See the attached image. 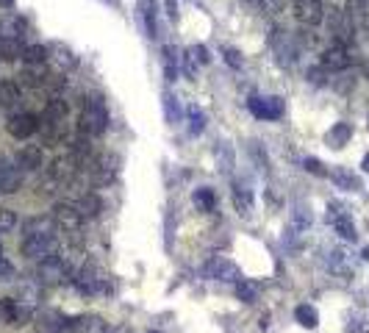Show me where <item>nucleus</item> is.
<instances>
[{"label":"nucleus","mask_w":369,"mask_h":333,"mask_svg":"<svg viewBox=\"0 0 369 333\" xmlns=\"http://www.w3.org/2000/svg\"><path fill=\"white\" fill-rule=\"evenodd\" d=\"M78 131L81 136H103L109 131V109L103 98H89L78 114Z\"/></svg>","instance_id":"nucleus-1"},{"label":"nucleus","mask_w":369,"mask_h":333,"mask_svg":"<svg viewBox=\"0 0 369 333\" xmlns=\"http://www.w3.org/2000/svg\"><path fill=\"white\" fill-rule=\"evenodd\" d=\"M70 281H73V267L59 253L39 261V267H36V283L39 286H64Z\"/></svg>","instance_id":"nucleus-2"},{"label":"nucleus","mask_w":369,"mask_h":333,"mask_svg":"<svg viewBox=\"0 0 369 333\" xmlns=\"http://www.w3.org/2000/svg\"><path fill=\"white\" fill-rule=\"evenodd\" d=\"M81 295H103V292H109V275L98 267V264H92V261H86L81 269H75L73 272V281H70Z\"/></svg>","instance_id":"nucleus-3"},{"label":"nucleus","mask_w":369,"mask_h":333,"mask_svg":"<svg viewBox=\"0 0 369 333\" xmlns=\"http://www.w3.org/2000/svg\"><path fill=\"white\" fill-rule=\"evenodd\" d=\"M61 247V239L56 233H36V236H25L20 250L25 258H33V261H42L47 256H56Z\"/></svg>","instance_id":"nucleus-4"},{"label":"nucleus","mask_w":369,"mask_h":333,"mask_svg":"<svg viewBox=\"0 0 369 333\" xmlns=\"http://www.w3.org/2000/svg\"><path fill=\"white\" fill-rule=\"evenodd\" d=\"M42 128V119L31 111H20V114H11L8 122H6V131L14 136V139H31L36 131Z\"/></svg>","instance_id":"nucleus-5"},{"label":"nucleus","mask_w":369,"mask_h":333,"mask_svg":"<svg viewBox=\"0 0 369 333\" xmlns=\"http://www.w3.org/2000/svg\"><path fill=\"white\" fill-rule=\"evenodd\" d=\"M81 170V158L75 153H67V156H59L50 161L47 167V178H53L56 184H70Z\"/></svg>","instance_id":"nucleus-6"},{"label":"nucleus","mask_w":369,"mask_h":333,"mask_svg":"<svg viewBox=\"0 0 369 333\" xmlns=\"http://www.w3.org/2000/svg\"><path fill=\"white\" fill-rule=\"evenodd\" d=\"M50 217L56 222V228L64 230V233H78L81 225H84V217H81V212H78L75 203H56Z\"/></svg>","instance_id":"nucleus-7"},{"label":"nucleus","mask_w":369,"mask_h":333,"mask_svg":"<svg viewBox=\"0 0 369 333\" xmlns=\"http://www.w3.org/2000/svg\"><path fill=\"white\" fill-rule=\"evenodd\" d=\"M322 67L325 70H333V73H339V70H347L350 67V61H353V56H350V47L345 45V42H331L325 50H322Z\"/></svg>","instance_id":"nucleus-8"},{"label":"nucleus","mask_w":369,"mask_h":333,"mask_svg":"<svg viewBox=\"0 0 369 333\" xmlns=\"http://www.w3.org/2000/svg\"><path fill=\"white\" fill-rule=\"evenodd\" d=\"M206 278L225 281V283H239V281H242V269H239L231 258L217 256V258H211V261L206 264Z\"/></svg>","instance_id":"nucleus-9"},{"label":"nucleus","mask_w":369,"mask_h":333,"mask_svg":"<svg viewBox=\"0 0 369 333\" xmlns=\"http://www.w3.org/2000/svg\"><path fill=\"white\" fill-rule=\"evenodd\" d=\"M292 11H294L297 22L300 25H308V28H314V25H319L325 20L322 0H294L292 3Z\"/></svg>","instance_id":"nucleus-10"},{"label":"nucleus","mask_w":369,"mask_h":333,"mask_svg":"<svg viewBox=\"0 0 369 333\" xmlns=\"http://www.w3.org/2000/svg\"><path fill=\"white\" fill-rule=\"evenodd\" d=\"M328 25H331V34H333L336 42H345V45H347V42L353 39L356 22H353V17H350L345 8H333L331 17H328Z\"/></svg>","instance_id":"nucleus-11"},{"label":"nucleus","mask_w":369,"mask_h":333,"mask_svg":"<svg viewBox=\"0 0 369 333\" xmlns=\"http://www.w3.org/2000/svg\"><path fill=\"white\" fill-rule=\"evenodd\" d=\"M250 111L258 119H278L283 114V101L280 98H250Z\"/></svg>","instance_id":"nucleus-12"},{"label":"nucleus","mask_w":369,"mask_h":333,"mask_svg":"<svg viewBox=\"0 0 369 333\" xmlns=\"http://www.w3.org/2000/svg\"><path fill=\"white\" fill-rule=\"evenodd\" d=\"M61 333H109V325L100 317H78V320H67Z\"/></svg>","instance_id":"nucleus-13"},{"label":"nucleus","mask_w":369,"mask_h":333,"mask_svg":"<svg viewBox=\"0 0 369 333\" xmlns=\"http://www.w3.org/2000/svg\"><path fill=\"white\" fill-rule=\"evenodd\" d=\"M17 164H20V170H42L45 167V150H42V145H25L17 153Z\"/></svg>","instance_id":"nucleus-14"},{"label":"nucleus","mask_w":369,"mask_h":333,"mask_svg":"<svg viewBox=\"0 0 369 333\" xmlns=\"http://www.w3.org/2000/svg\"><path fill=\"white\" fill-rule=\"evenodd\" d=\"M28 31V20L20 14H8L0 20V39H22Z\"/></svg>","instance_id":"nucleus-15"},{"label":"nucleus","mask_w":369,"mask_h":333,"mask_svg":"<svg viewBox=\"0 0 369 333\" xmlns=\"http://www.w3.org/2000/svg\"><path fill=\"white\" fill-rule=\"evenodd\" d=\"M36 320V333H61L67 320L59 314V311H42V314H33Z\"/></svg>","instance_id":"nucleus-16"},{"label":"nucleus","mask_w":369,"mask_h":333,"mask_svg":"<svg viewBox=\"0 0 369 333\" xmlns=\"http://www.w3.org/2000/svg\"><path fill=\"white\" fill-rule=\"evenodd\" d=\"M50 59V47L47 45H25L22 47V64L25 67H42Z\"/></svg>","instance_id":"nucleus-17"},{"label":"nucleus","mask_w":369,"mask_h":333,"mask_svg":"<svg viewBox=\"0 0 369 333\" xmlns=\"http://www.w3.org/2000/svg\"><path fill=\"white\" fill-rule=\"evenodd\" d=\"M75 206H78V212H81L84 220H95V217L100 214V209H103V203H100V198H98L95 192L81 195V198L75 200Z\"/></svg>","instance_id":"nucleus-18"},{"label":"nucleus","mask_w":369,"mask_h":333,"mask_svg":"<svg viewBox=\"0 0 369 333\" xmlns=\"http://www.w3.org/2000/svg\"><path fill=\"white\" fill-rule=\"evenodd\" d=\"M22 101V89L17 81H0V109H14Z\"/></svg>","instance_id":"nucleus-19"},{"label":"nucleus","mask_w":369,"mask_h":333,"mask_svg":"<svg viewBox=\"0 0 369 333\" xmlns=\"http://www.w3.org/2000/svg\"><path fill=\"white\" fill-rule=\"evenodd\" d=\"M67 103L61 101V98H50L47 103H45V109H42V122H61L64 117H67Z\"/></svg>","instance_id":"nucleus-20"},{"label":"nucleus","mask_w":369,"mask_h":333,"mask_svg":"<svg viewBox=\"0 0 369 333\" xmlns=\"http://www.w3.org/2000/svg\"><path fill=\"white\" fill-rule=\"evenodd\" d=\"M50 53H53V59H56V64H59L61 70H73V67H78V56H75L67 45H50Z\"/></svg>","instance_id":"nucleus-21"},{"label":"nucleus","mask_w":369,"mask_h":333,"mask_svg":"<svg viewBox=\"0 0 369 333\" xmlns=\"http://www.w3.org/2000/svg\"><path fill=\"white\" fill-rule=\"evenodd\" d=\"M36 233H59L53 217H31L25 222V236H36Z\"/></svg>","instance_id":"nucleus-22"},{"label":"nucleus","mask_w":369,"mask_h":333,"mask_svg":"<svg viewBox=\"0 0 369 333\" xmlns=\"http://www.w3.org/2000/svg\"><path fill=\"white\" fill-rule=\"evenodd\" d=\"M20 186H22V172H20V167H8L6 178H3V186H0V195H14Z\"/></svg>","instance_id":"nucleus-23"},{"label":"nucleus","mask_w":369,"mask_h":333,"mask_svg":"<svg viewBox=\"0 0 369 333\" xmlns=\"http://www.w3.org/2000/svg\"><path fill=\"white\" fill-rule=\"evenodd\" d=\"M350 136H353V128H350L347 122H339V125L328 133V142H331L333 147H345V145L350 142Z\"/></svg>","instance_id":"nucleus-24"},{"label":"nucleus","mask_w":369,"mask_h":333,"mask_svg":"<svg viewBox=\"0 0 369 333\" xmlns=\"http://www.w3.org/2000/svg\"><path fill=\"white\" fill-rule=\"evenodd\" d=\"M0 59H3V61L22 59V45H20V39H0Z\"/></svg>","instance_id":"nucleus-25"},{"label":"nucleus","mask_w":369,"mask_h":333,"mask_svg":"<svg viewBox=\"0 0 369 333\" xmlns=\"http://www.w3.org/2000/svg\"><path fill=\"white\" fill-rule=\"evenodd\" d=\"M294 320H297L303 328H317V323H319L317 309H311V306H297V309H294Z\"/></svg>","instance_id":"nucleus-26"},{"label":"nucleus","mask_w":369,"mask_h":333,"mask_svg":"<svg viewBox=\"0 0 369 333\" xmlns=\"http://www.w3.org/2000/svg\"><path fill=\"white\" fill-rule=\"evenodd\" d=\"M234 206H236V212H239L242 217H250V214H253V198H250V192L234 189Z\"/></svg>","instance_id":"nucleus-27"},{"label":"nucleus","mask_w":369,"mask_h":333,"mask_svg":"<svg viewBox=\"0 0 369 333\" xmlns=\"http://www.w3.org/2000/svg\"><path fill=\"white\" fill-rule=\"evenodd\" d=\"M236 295H239L242 303H255V300H258V286L242 278V281L236 283Z\"/></svg>","instance_id":"nucleus-28"},{"label":"nucleus","mask_w":369,"mask_h":333,"mask_svg":"<svg viewBox=\"0 0 369 333\" xmlns=\"http://www.w3.org/2000/svg\"><path fill=\"white\" fill-rule=\"evenodd\" d=\"M333 225H336V230H339V233H342V236H345L347 242H356V236H359V233H356V225L347 220L345 214L333 217Z\"/></svg>","instance_id":"nucleus-29"},{"label":"nucleus","mask_w":369,"mask_h":333,"mask_svg":"<svg viewBox=\"0 0 369 333\" xmlns=\"http://www.w3.org/2000/svg\"><path fill=\"white\" fill-rule=\"evenodd\" d=\"M203 128H206V114L192 106V109H189V133L197 136V133H203Z\"/></svg>","instance_id":"nucleus-30"},{"label":"nucleus","mask_w":369,"mask_h":333,"mask_svg":"<svg viewBox=\"0 0 369 333\" xmlns=\"http://www.w3.org/2000/svg\"><path fill=\"white\" fill-rule=\"evenodd\" d=\"M195 203H197L203 212H214V192H211L209 186L197 189V192H195Z\"/></svg>","instance_id":"nucleus-31"},{"label":"nucleus","mask_w":369,"mask_h":333,"mask_svg":"<svg viewBox=\"0 0 369 333\" xmlns=\"http://www.w3.org/2000/svg\"><path fill=\"white\" fill-rule=\"evenodd\" d=\"M164 78H167V81H175V78H178V67H175L172 47H164Z\"/></svg>","instance_id":"nucleus-32"},{"label":"nucleus","mask_w":369,"mask_h":333,"mask_svg":"<svg viewBox=\"0 0 369 333\" xmlns=\"http://www.w3.org/2000/svg\"><path fill=\"white\" fill-rule=\"evenodd\" d=\"M183 73H186V78H197V56L192 47L183 50Z\"/></svg>","instance_id":"nucleus-33"},{"label":"nucleus","mask_w":369,"mask_h":333,"mask_svg":"<svg viewBox=\"0 0 369 333\" xmlns=\"http://www.w3.org/2000/svg\"><path fill=\"white\" fill-rule=\"evenodd\" d=\"M14 228H17V214L11 209H0V233L14 230Z\"/></svg>","instance_id":"nucleus-34"},{"label":"nucleus","mask_w":369,"mask_h":333,"mask_svg":"<svg viewBox=\"0 0 369 333\" xmlns=\"http://www.w3.org/2000/svg\"><path fill=\"white\" fill-rule=\"evenodd\" d=\"M333 181H336L339 186H345V189H359V181H356L353 175H347L345 170H339V172H333Z\"/></svg>","instance_id":"nucleus-35"},{"label":"nucleus","mask_w":369,"mask_h":333,"mask_svg":"<svg viewBox=\"0 0 369 333\" xmlns=\"http://www.w3.org/2000/svg\"><path fill=\"white\" fill-rule=\"evenodd\" d=\"M164 109H167V119L170 122L178 119V103H175V95L172 92H164Z\"/></svg>","instance_id":"nucleus-36"},{"label":"nucleus","mask_w":369,"mask_h":333,"mask_svg":"<svg viewBox=\"0 0 369 333\" xmlns=\"http://www.w3.org/2000/svg\"><path fill=\"white\" fill-rule=\"evenodd\" d=\"M223 56H225V61H228L234 70L242 67V56H239V50H234V47H223Z\"/></svg>","instance_id":"nucleus-37"},{"label":"nucleus","mask_w":369,"mask_h":333,"mask_svg":"<svg viewBox=\"0 0 369 333\" xmlns=\"http://www.w3.org/2000/svg\"><path fill=\"white\" fill-rule=\"evenodd\" d=\"M11 275H14V264L0 253V281H8Z\"/></svg>","instance_id":"nucleus-38"},{"label":"nucleus","mask_w":369,"mask_h":333,"mask_svg":"<svg viewBox=\"0 0 369 333\" xmlns=\"http://www.w3.org/2000/svg\"><path fill=\"white\" fill-rule=\"evenodd\" d=\"M192 50H195V56H197V61H200V64H209V61H211V56H209V47H206V45H195Z\"/></svg>","instance_id":"nucleus-39"},{"label":"nucleus","mask_w":369,"mask_h":333,"mask_svg":"<svg viewBox=\"0 0 369 333\" xmlns=\"http://www.w3.org/2000/svg\"><path fill=\"white\" fill-rule=\"evenodd\" d=\"M306 170H308V172H314V175H328L317 158H308V161H306Z\"/></svg>","instance_id":"nucleus-40"},{"label":"nucleus","mask_w":369,"mask_h":333,"mask_svg":"<svg viewBox=\"0 0 369 333\" xmlns=\"http://www.w3.org/2000/svg\"><path fill=\"white\" fill-rule=\"evenodd\" d=\"M308 78H311V84H325V67L311 70V73H308Z\"/></svg>","instance_id":"nucleus-41"},{"label":"nucleus","mask_w":369,"mask_h":333,"mask_svg":"<svg viewBox=\"0 0 369 333\" xmlns=\"http://www.w3.org/2000/svg\"><path fill=\"white\" fill-rule=\"evenodd\" d=\"M3 323H8V297L0 300V325H3Z\"/></svg>","instance_id":"nucleus-42"},{"label":"nucleus","mask_w":369,"mask_h":333,"mask_svg":"<svg viewBox=\"0 0 369 333\" xmlns=\"http://www.w3.org/2000/svg\"><path fill=\"white\" fill-rule=\"evenodd\" d=\"M167 14L175 20L178 17V6H175V0H167Z\"/></svg>","instance_id":"nucleus-43"},{"label":"nucleus","mask_w":369,"mask_h":333,"mask_svg":"<svg viewBox=\"0 0 369 333\" xmlns=\"http://www.w3.org/2000/svg\"><path fill=\"white\" fill-rule=\"evenodd\" d=\"M6 172H8V164L0 158V186H3V178H6Z\"/></svg>","instance_id":"nucleus-44"},{"label":"nucleus","mask_w":369,"mask_h":333,"mask_svg":"<svg viewBox=\"0 0 369 333\" xmlns=\"http://www.w3.org/2000/svg\"><path fill=\"white\" fill-rule=\"evenodd\" d=\"M361 25H364V28L369 31V8L364 11V17H361Z\"/></svg>","instance_id":"nucleus-45"},{"label":"nucleus","mask_w":369,"mask_h":333,"mask_svg":"<svg viewBox=\"0 0 369 333\" xmlns=\"http://www.w3.org/2000/svg\"><path fill=\"white\" fill-rule=\"evenodd\" d=\"M14 6V0H0V8H11Z\"/></svg>","instance_id":"nucleus-46"},{"label":"nucleus","mask_w":369,"mask_h":333,"mask_svg":"<svg viewBox=\"0 0 369 333\" xmlns=\"http://www.w3.org/2000/svg\"><path fill=\"white\" fill-rule=\"evenodd\" d=\"M364 170H367V172H369V156H367V158H364Z\"/></svg>","instance_id":"nucleus-47"},{"label":"nucleus","mask_w":369,"mask_h":333,"mask_svg":"<svg viewBox=\"0 0 369 333\" xmlns=\"http://www.w3.org/2000/svg\"><path fill=\"white\" fill-rule=\"evenodd\" d=\"M150 333H158V331H150Z\"/></svg>","instance_id":"nucleus-48"},{"label":"nucleus","mask_w":369,"mask_h":333,"mask_svg":"<svg viewBox=\"0 0 369 333\" xmlns=\"http://www.w3.org/2000/svg\"><path fill=\"white\" fill-rule=\"evenodd\" d=\"M367 3H369V0H367Z\"/></svg>","instance_id":"nucleus-49"}]
</instances>
